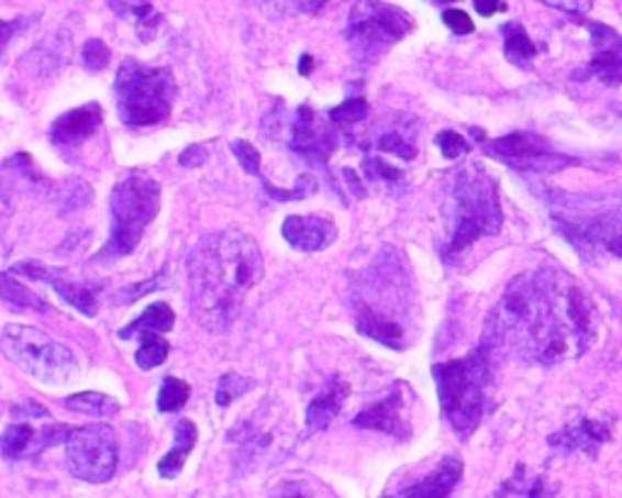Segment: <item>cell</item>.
Here are the masks:
<instances>
[{"mask_svg":"<svg viewBox=\"0 0 622 498\" xmlns=\"http://www.w3.org/2000/svg\"><path fill=\"white\" fill-rule=\"evenodd\" d=\"M435 144L437 148H441L443 156L447 161H455L459 156H465L469 152V142L463 136V134H457L453 130H445L435 136Z\"/></svg>","mask_w":622,"mask_h":498,"instance_id":"f35d334b","label":"cell"},{"mask_svg":"<svg viewBox=\"0 0 622 498\" xmlns=\"http://www.w3.org/2000/svg\"><path fill=\"white\" fill-rule=\"evenodd\" d=\"M326 0H304L302 3V13H319L321 5H324Z\"/></svg>","mask_w":622,"mask_h":498,"instance_id":"bcb514c9","label":"cell"},{"mask_svg":"<svg viewBox=\"0 0 622 498\" xmlns=\"http://www.w3.org/2000/svg\"><path fill=\"white\" fill-rule=\"evenodd\" d=\"M409 399H411V389H407V385H401L399 381V385L391 387L385 399L370 403V407H365L358 416H355L353 425L365 428V431L409 438L411 435V425L407 419Z\"/></svg>","mask_w":622,"mask_h":498,"instance_id":"2e32d148","label":"cell"},{"mask_svg":"<svg viewBox=\"0 0 622 498\" xmlns=\"http://www.w3.org/2000/svg\"><path fill=\"white\" fill-rule=\"evenodd\" d=\"M102 124V108L98 102H86L71 112L62 114L59 120L52 124V142L62 148H71L84 144L86 139L93 136Z\"/></svg>","mask_w":622,"mask_h":498,"instance_id":"ffe728a7","label":"cell"},{"mask_svg":"<svg viewBox=\"0 0 622 498\" xmlns=\"http://www.w3.org/2000/svg\"><path fill=\"white\" fill-rule=\"evenodd\" d=\"M527 498H555V496H552V491L547 489L545 479L540 477V479H535V482H533V486H530Z\"/></svg>","mask_w":622,"mask_h":498,"instance_id":"f6af8a7d","label":"cell"},{"mask_svg":"<svg viewBox=\"0 0 622 498\" xmlns=\"http://www.w3.org/2000/svg\"><path fill=\"white\" fill-rule=\"evenodd\" d=\"M0 347H3L10 363L30 377L44 381V385L62 387L78 375L74 351H68L64 343L54 341L49 333L40 329L5 323L3 335H0Z\"/></svg>","mask_w":622,"mask_h":498,"instance_id":"ba28073f","label":"cell"},{"mask_svg":"<svg viewBox=\"0 0 622 498\" xmlns=\"http://www.w3.org/2000/svg\"><path fill=\"white\" fill-rule=\"evenodd\" d=\"M593 307L567 273L543 268L509 283L484 329L491 353L509 351L527 363L557 365L589 351Z\"/></svg>","mask_w":622,"mask_h":498,"instance_id":"6da1fadb","label":"cell"},{"mask_svg":"<svg viewBox=\"0 0 622 498\" xmlns=\"http://www.w3.org/2000/svg\"><path fill=\"white\" fill-rule=\"evenodd\" d=\"M503 54L506 59L521 68H525L535 59L537 46L527 37V32L521 22H509V25H503Z\"/></svg>","mask_w":622,"mask_h":498,"instance_id":"484cf974","label":"cell"},{"mask_svg":"<svg viewBox=\"0 0 622 498\" xmlns=\"http://www.w3.org/2000/svg\"><path fill=\"white\" fill-rule=\"evenodd\" d=\"M3 299L5 305L15 309H32V311H49V305L44 302L40 295H34L32 289H27L22 283H18L13 273L3 275Z\"/></svg>","mask_w":622,"mask_h":498,"instance_id":"83f0119b","label":"cell"},{"mask_svg":"<svg viewBox=\"0 0 622 498\" xmlns=\"http://www.w3.org/2000/svg\"><path fill=\"white\" fill-rule=\"evenodd\" d=\"M188 399H190L188 381H182L178 377H166L164 385H160L156 407H158L160 413H173V411H180L182 407H186Z\"/></svg>","mask_w":622,"mask_h":498,"instance_id":"4dcf8cb0","label":"cell"},{"mask_svg":"<svg viewBox=\"0 0 622 498\" xmlns=\"http://www.w3.org/2000/svg\"><path fill=\"white\" fill-rule=\"evenodd\" d=\"M232 154L236 156V161L241 164L248 176H260V152L246 139H236L232 142Z\"/></svg>","mask_w":622,"mask_h":498,"instance_id":"74e56055","label":"cell"},{"mask_svg":"<svg viewBox=\"0 0 622 498\" xmlns=\"http://www.w3.org/2000/svg\"><path fill=\"white\" fill-rule=\"evenodd\" d=\"M363 170L367 180L373 182H382L387 188H399V185H404V173H401L397 166H389L387 161L382 158H367L363 164Z\"/></svg>","mask_w":622,"mask_h":498,"instance_id":"836d02e7","label":"cell"},{"mask_svg":"<svg viewBox=\"0 0 622 498\" xmlns=\"http://www.w3.org/2000/svg\"><path fill=\"white\" fill-rule=\"evenodd\" d=\"M198 445V425L188 419H180L176 423V445L170 453L158 462V474L164 479H176L178 474L186 467V462L192 453V447Z\"/></svg>","mask_w":622,"mask_h":498,"instance_id":"cb8c5ba5","label":"cell"},{"mask_svg":"<svg viewBox=\"0 0 622 498\" xmlns=\"http://www.w3.org/2000/svg\"><path fill=\"white\" fill-rule=\"evenodd\" d=\"M13 416L15 419H49V411L44 409L42 403L27 401V403H22V407H15Z\"/></svg>","mask_w":622,"mask_h":498,"instance_id":"7bdbcfd3","label":"cell"},{"mask_svg":"<svg viewBox=\"0 0 622 498\" xmlns=\"http://www.w3.org/2000/svg\"><path fill=\"white\" fill-rule=\"evenodd\" d=\"M74 428L64 425V423H54V425H42L34 428L30 423H13L5 428L3 433V455L8 460H25V457H34L40 455L42 450H47L52 445L66 443L71 438Z\"/></svg>","mask_w":622,"mask_h":498,"instance_id":"e0dca14e","label":"cell"},{"mask_svg":"<svg viewBox=\"0 0 622 498\" xmlns=\"http://www.w3.org/2000/svg\"><path fill=\"white\" fill-rule=\"evenodd\" d=\"M263 253L241 229L202 236L188 256L190 311L202 329L226 331L244 299L263 280Z\"/></svg>","mask_w":622,"mask_h":498,"instance_id":"7a4b0ae2","label":"cell"},{"mask_svg":"<svg viewBox=\"0 0 622 498\" xmlns=\"http://www.w3.org/2000/svg\"><path fill=\"white\" fill-rule=\"evenodd\" d=\"M140 341H142V345L134 355V363H136V367L144 369V373H148V369H156L168 361L170 343L164 339V335H144V339H140Z\"/></svg>","mask_w":622,"mask_h":498,"instance_id":"f1b7e54d","label":"cell"},{"mask_svg":"<svg viewBox=\"0 0 622 498\" xmlns=\"http://www.w3.org/2000/svg\"><path fill=\"white\" fill-rule=\"evenodd\" d=\"M10 273L25 275L30 280H40L47 283L54 292H59L62 299H66L68 305L76 307L80 314H86L93 319L98 314V285L90 283H80L74 280L71 275L62 268H49V265L37 263V261H27V263H18L10 268Z\"/></svg>","mask_w":622,"mask_h":498,"instance_id":"5bb4252c","label":"cell"},{"mask_svg":"<svg viewBox=\"0 0 622 498\" xmlns=\"http://www.w3.org/2000/svg\"><path fill=\"white\" fill-rule=\"evenodd\" d=\"M484 152L501 161V164H509L511 168L525 173H557L574 164L569 156L555 152L547 139L533 132H513L509 136L493 139V142L484 146Z\"/></svg>","mask_w":622,"mask_h":498,"instance_id":"4fadbf2b","label":"cell"},{"mask_svg":"<svg viewBox=\"0 0 622 498\" xmlns=\"http://www.w3.org/2000/svg\"><path fill=\"white\" fill-rule=\"evenodd\" d=\"M292 152L302 156L307 164L326 166L331 154L336 152L338 136L333 132V122H321L309 106H299L292 122Z\"/></svg>","mask_w":622,"mask_h":498,"instance_id":"9a60e30c","label":"cell"},{"mask_svg":"<svg viewBox=\"0 0 622 498\" xmlns=\"http://www.w3.org/2000/svg\"><path fill=\"white\" fill-rule=\"evenodd\" d=\"M253 387H256V381H253V379H246V377H241L236 373H229V375H222V379H219L214 399H216L219 407H229V403H234L238 397H244V394Z\"/></svg>","mask_w":622,"mask_h":498,"instance_id":"d6a6232c","label":"cell"},{"mask_svg":"<svg viewBox=\"0 0 622 498\" xmlns=\"http://www.w3.org/2000/svg\"><path fill=\"white\" fill-rule=\"evenodd\" d=\"M64 403L66 409L93 416V419H112V416H118L122 409L118 399H112L102 391H80L74 394V397H68Z\"/></svg>","mask_w":622,"mask_h":498,"instance_id":"4316f807","label":"cell"},{"mask_svg":"<svg viewBox=\"0 0 622 498\" xmlns=\"http://www.w3.org/2000/svg\"><path fill=\"white\" fill-rule=\"evenodd\" d=\"M540 3L557 8L569 15H586L593 8V0H540Z\"/></svg>","mask_w":622,"mask_h":498,"instance_id":"60d3db41","label":"cell"},{"mask_svg":"<svg viewBox=\"0 0 622 498\" xmlns=\"http://www.w3.org/2000/svg\"><path fill=\"white\" fill-rule=\"evenodd\" d=\"M437 3H455V0H437Z\"/></svg>","mask_w":622,"mask_h":498,"instance_id":"681fc988","label":"cell"},{"mask_svg":"<svg viewBox=\"0 0 622 498\" xmlns=\"http://www.w3.org/2000/svg\"><path fill=\"white\" fill-rule=\"evenodd\" d=\"M309 62H311L309 56H302V74H304V76L309 74Z\"/></svg>","mask_w":622,"mask_h":498,"instance_id":"7dc6e473","label":"cell"},{"mask_svg":"<svg viewBox=\"0 0 622 498\" xmlns=\"http://www.w3.org/2000/svg\"><path fill=\"white\" fill-rule=\"evenodd\" d=\"M204 161H210V148H207L204 144H192V146L186 148V152L180 154V166L182 168L202 166Z\"/></svg>","mask_w":622,"mask_h":498,"instance_id":"b9f144b4","label":"cell"},{"mask_svg":"<svg viewBox=\"0 0 622 498\" xmlns=\"http://www.w3.org/2000/svg\"><path fill=\"white\" fill-rule=\"evenodd\" d=\"M413 30V18L385 0H355L345 27L353 56L363 64H375L379 56L401 42Z\"/></svg>","mask_w":622,"mask_h":498,"instance_id":"9c48e42d","label":"cell"},{"mask_svg":"<svg viewBox=\"0 0 622 498\" xmlns=\"http://www.w3.org/2000/svg\"><path fill=\"white\" fill-rule=\"evenodd\" d=\"M610 438V428L601 421L581 419L579 423L562 428L559 433L549 438V445L557 447L559 453H584L596 455L606 440Z\"/></svg>","mask_w":622,"mask_h":498,"instance_id":"7402d4cb","label":"cell"},{"mask_svg":"<svg viewBox=\"0 0 622 498\" xmlns=\"http://www.w3.org/2000/svg\"><path fill=\"white\" fill-rule=\"evenodd\" d=\"M443 22L455 34H471V32H475V22H471V18L465 13V10H445Z\"/></svg>","mask_w":622,"mask_h":498,"instance_id":"ab89813d","label":"cell"},{"mask_svg":"<svg viewBox=\"0 0 622 498\" xmlns=\"http://www.w3.org/2000/svg\"><path fill=\"white\" fill-rule=\"evenodd\" d=\"M287 411L280 401H263L256 411H251L241 421L229 440L236 443V469L248 474L263 465H268L278 455H285L287 440H290L292 425L287 423Z\"/></svg>","mask_w":622,"mask_h":498,"instance_id":"30bf717a","label":"cell"},{"mask_svg":"<svg viewBox=\"0 0 622 498\" xmlns=\"http://www.w3.org/2000/svg\"><path fill=\"white\" fill-rule=\"evenodd\" d=\"M367 112H370V106L363 98H353V100H345L341 102L338 108H333L329 112V120L333 122V126H341V130H351V126L360 124Z\"/></svg>","mask_w":622,"mask_h":498,"instance_id":"1f68e13d","label":"cell"},{"mask_svg":"<svg viewBox=\"0 0 622 498\" xmlns=\"http://www.w3.org/2000/svg\"><path fill=\"white\" fill-rule=\"evenodd\" d=\"M287 498H304V496H287Z\"/></svg>","mask_w":622,"mask_h":498,"instance_id":"f907efd6","label":"cell"},{"mask_svg":"<svg viewBox=\"0 0 622 498\" xmlns=\"http://www.w3.org/2000/svg\"><path fill=\"white\" fill-rule=\"evenodd\" d=\"M282 236L292 248L302 253H319L338 239V226L329 217L292 214L285 219Z\"/></svg>","mask_w":622,"mask_h":498,"instance_id":"ac0fdd59","label":"cell"},{"mask_svg":"<svg viewBox=\"0 0 622 498\" xmlns=\"http://www.w3.org/2000/svg\"><path fill=\"white\" fill-rule=\"evenodd\" d=\"M471 3H475V10L484 18H491V15H497L499 10H506L503 0H471Z\"/></svg>","mask_w":622,"mask_h":498,"instance_id":"ee69618b","label":"cell"},{"mask_svg":"<svg viewBox=\"0 0 622 498\" xmlns=\"http://www.w3.org/2000/svg\"><path fill=\"white\" fill-rule=\"evenodd\" d=\"M552 217H555L564 239L584 256L593 258L598 253H610V256L622 258V204L596 214L555 212Z\"/></svg>","mask_w":622,"mask_h":498,"instance_id":"7c38bea8","label":"cell"},{"mask_svg":"<svg viewBox=\"0 0 622 498\" xmlns=\"http://www.w3.org/2000/svg\"><path fill=\"white\" fill-rule=\"evenodd\" d=\"M451 212L453 234L445 246V261H455L459 253L484 236L501 231L503 210L499 202L497 182L477 164H467L451 178Z\"/></svg>","mask_w":622,"mask_h":498,"instance_id":"277c9868","label":"cell"},{"mask_svg":"<svg viewBox=\"0 0 622 498\" xmlns=\"http://www.w3.org/2000/svg\"><path fill=\"white\" fill-rule=\"evenodd\" d=\"M112 231L96 261H120L136 251L146 226L160 212V185L146 173H132L112 188L110 195Z\"/></svg>","mask_w":622,"mask_h":498,"instance_id":"8992f818","label":"cell"},{"mask_svg":"<svg viewBox=\"0 0 622 498\" xmlns=\"http://www.w3.org/2000/svg\"><path fill=\"white\" fill-rule=\"evenodd\" d=\"M114 96L126 126H154L168 120L178 86L168 68L124 62L114 78Z\"/></svg>","mask_w":622,"mask_h":498,"instance_id":"52a82bcc","label":"cell"},{"mask_svg":"<svg viewBox=\"0 0 622 498\" xmlns=\"http://www.w3.org/2000/svg\"><path fill=\"white\" fill-rule=\"evenodd\" d=\"M120 462L118 435L110 425L74 428L66 440V465L76 479L88 484H105L114 477Z\"/></svg>","mask_w":622,"mask_h":498,"instance_id":"8fae6325","label":"cell"},{"mask_svg":"<svg viewBox=\"0 0 622 498\" xmlns=\"http://www.w3.org/2000/svg\"><path fill=\"white\" fill-rule=\"evenodd\" d=\"M244 3L258 8L273 20H285L302 13V0H244Z\"/></svg>","mask_w":622,"mask_h":498,"instance_id":"e575fe53","label":"cell"},{"mask_svg":"<svg viewBox=\"0 0 622 498\" xmlns=\"http://www.w3.org/2000/svg\"><path fill=\"white\" fill-rule=\"evenodd\" d=\"M379 152H385V154H395L399 158H404V161H413L419 154V148H416V142H413V134H407V132H401V130H385L382 134H377V139L373 142Z\"/></svg>","mask_w":622,"mask_h":498,"instance_id":"f546056e","label":"cell"},{"mask_svg":"<svg viewBox=\"0 0 622 498\" xmlns=\"http://www.w3.org/2000/svg\"><path fill=\"white\" fill-rule=\"evenodd\" d=\"M489 345H479L467 357L433 365L437 399L447 423L459 438H469L487 409V387L491 375Z\"/></svg>","mask_w":622,"mask_h":498,"instance_id":"5b68a950","label":"cell"},{"mask_svg":"<svg viewBox=\"0 0 622 498\" xmlns=\"http://www.w3.org/2000/svg\"><path fill=\"white\" fill-rule=\"evenodd\" d=\"M586 27L591 30L596 46L589 71L608 86L622 84V37L615 30L601 25V22H586Z\"/></svg>","mask_w":622,"mask_h":498,"instance_id":"d6986e66","label":"cell"},{"mask_svg":"<svg viewBox=\"0 0 622 498\" xmlns=\"http://www.w3.org/2000/svg\"><path fill=\"white\" fill-rule=\"evenodd\" d=\"M176 327V314L166 302H156L152 307H146L140 317L120 331V339H144V335H160L168 333Z\"/></svg>","mask_w":622,"mask_h":498,"instance_id":"d4e9b609","label":"cell"},{"mask_svg":"<svg viewBox=\"0 0 622 498\" xmlns=\"http://www.w3.org/2000/svg\"><path fill=\"white\" fill-rule=\"evenodd\" d=\"M395 251H385L370 268L355 277L353 287V311L355 327L365 335L395 351H407L409 347V327L413 314V292L411 280L401 258Z\"/></svg>","mask_w":622,"mask_h":498,"instance_id":"3957f363","label":"cell"},{"mask_svg":"<svg viewBox=\"0 0 622 498\" xmlns=\"http://www.w3.org/2000/svg\"><path fill=\"white\" fill-rule=\"evenodd\" d=\"M351 394V385L343 377H331L326 381V387L321 389L314 399L309 401L307 407V428L311 433L326 431L331 421L336 419L338 411L343 409L345 397Z\"/></svg>","mask_w":622,"mask_h":498,"instance_id":"603a6c76","label":"cell"},{"mask_svg":"<svg viewBox=\"0 0 622 498\" xmlns=\"http://www.w3.org/2000/svg\"><path fill=\"white\" fill-rule=\"evenodd\" d=\"M166 273H168V268H164L160 270L158 275H154V277H148V280H144V283H140V285H130V287H124L122 292L114 297V305H134L136 299H142L144 295H148V292H154V289H160L166 285Z\"/></svg>","mask_w":622,"mask_h":498,"instance_id":"d590c367","label":"cell"},{"mask_svg":"<svg viewBox=\"0 0 622 498\" xmlns=\"http://www.w3.org/2000/svg\"><path fill=\"white\" fill-rule=\"evenodd\" d=\"M132 5H148V0H132Z\"/></svg>","mask_w":622,"mask_h":498,"instance_id":"c3c4849f","label":"cell"},{"mask_svg":"<svg viewBox=\"0 0 622 498\" xmlns=\"http://www.w3.org/2000/svg\"><path fill=\"white\" fill-rule=\"evenodd\" d=\"M459 479H463V462L457 457H443L431 474L387 498H451Z\"/></svg>","mask_w":622,"mask_h":498,"instance_id":"44dd1931","label":"cell"},{"mask_svg":"<svg viewBox=\"0 0 622 498\" xmlns=\"http://www.w3.org/2000/svg\"><path fill=\"white\" fill-rule=\"evenodd\" d=\"M80 59H84L88 71H102V68L110 64L112 52L102 40H88L84 44V49H80Z\"/></svg>","mask_w":622,"mask_h":498,"instance_id":"8d00e7d4","label":"cell"}]
</instances>
